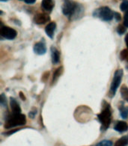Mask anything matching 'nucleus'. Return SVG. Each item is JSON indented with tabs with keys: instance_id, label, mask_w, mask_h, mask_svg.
I'll use <instances>...</instances> for the list:
<instances>
[{
	"instance_id": "nucleus-8",
	"label": "nucleus",
	"mask_w": 128,
	"mask_h": 146,
	"mask_svg": "<svg viewBox=\"0 0 128 146\" xmlns=\"http://www.w3.org/2000/svg\"><path fill=\"white\" fill-rule=\"evenodd\" d=\"M33 50H34V53H36L38 55H44L46 53V46L45 43L43 41H40L38 42L34 45L33 47Z\"/></svg>"
},
{
	"instance_id": "nucleus-3",
	"label": "nucleus",
	"mask_w": 128,
	"mask_h": 146,
	"mask_svg": "<svg viewBox=\"0 0 128 146\" xmlns=\"http://www.w3.org/2000/svg\"><path fill=\"white\" fill-rule=\"evenodd\" d=\"M79 5L75 2L74 0H64L62 5V12L64 15L69 18H72L79 11Z\"/></svg>"
},
{
	"instance_id": "nucleus-18",
	"label": "nucleus",
	"mask_w": 128,
	"mask_h": 146,
	"mask_svg": "<svg viewBox=\"0 0 128 146\" xmlns=\"http://www.w3.org/2000/svg\"><path fill=\"white\" fill-rule=\"evenodd\" d=\"M121 10L124 12H128V0H124L120 5Z\"/></svg>"
},
{
	"instance_id": "nucleus-27",
	"label": "nucleus",
	"mask_w": 128,
	"mask_h": 146,
	"mask_svg": "<svg viewBox=\"0 0 128 146\" xmlns=\"http://www.w3.org/2000/svg\"><path fill=\"white\" fill-rule=\"evenodd\" d=\"M20 98H21V99H22L23 100H26V98H25V95H23V94L22 92H20Z\"/></svg>"
},
{
	"instance_id": "nucleus-25",
	"label": "nucleus",
	"mask_w": 128,
	"mask_h": 146,
	"mask_svg": "<svg viewBox=\"0 0 128 146\" xmlns=\"http://www.w3.org/2000/svg\"><path fill=\"white\" fill-rule=\"evenodd\" d=\"M20 1H23L26 4H34V2H36V0H20Z\"/></svg>"
},
{
	"instance_id": "nucleus-21",
	"label": "nucleus",
	"mask_w": 128,
	"mask_h": 146,
	"mask_svg": "<svg viewBox=\"0 0 128 146\" xmlns=\"http://www.w3.org/2000/svg\"><path fill=\"white\" fill-rule=\"evenodd\" d=\"M128 56V50H122L121 52H120V58L122 61L126 59L127 57Z\"/></svg>"
},
{
	"instance_id": "nucleus-23",
	"label": "nucleus",
	"mask_w": 128,
	"mask_h": 146,
	"mask_svg": "<svg viewBox=\"0 0 128 146\" xmlns=\"http://www.w3.org/2000/svg\"><path fill=\"white\" fill-rule=\"evenodd\" d=\"M124 26L128 28V12H126L124 17Z\"/></svg>"
},
{
	"instance_id": "nucleus-28",
	"label": "nucleus",
	"mask_w": 128,
	"mask_h": 146,
	"mask_svg": "<svg viewBox=\"0 0 128 146\" xmlns=\"http://www.w3.org/2000/svg\"><path fill=\"white\" fill-rule=\"evenodd\" d=\"M1 2H7V1H8V0H0Z\"/></svg>"
},
{
	"instance_id": "nucleus-11",
	"label": "nucleus",
	"mask_w": 128,
	"mask_h": 146,
	"mask_svg": "<svg viewBox=\"0 0 128 146\" xmlns=\"http://www.w3.org/2000/svg\"><path fill=\"white\" fill-rule=\"evenodd\" d=\"M54 5V0H42L41 2V7L46 11H52Z\"/></svg>"
},
{
	"instance_id": "nucleus-19",
	"label": "nucleus",
	"mask_w": 128,
	"mask_h": 146,
	"mask_svg": "<svg viewBox=\"0 0 128 146\" xmlns=\"http://www.w3.org/2000/svg\"><path fill=\"white\" fill-rule=\"evenodd\" d=\"M97 146H112V142L109 140H103L99 142Z\"/></svg>"
},
{
	"instance_id": "nucleus-12",
	"label": "nucleus",
	"mask_w": 128,
	"mask_h": 146,
	"mask_svg": "<svg viewBox=\"0 0 128 146\" xmlns=\"http://www.w3.org/2000/svg\"><path fill=\"white\" fill-rule=\"evenodd\" d=\"M114 129L119 133L126 132L128 130V124L125 121H118L116 123L114 127Z\"/></svg>"
},
{
	"instance_id": "nucleus-10",
	"label": "nucleus",
	"mask_w": 128,
	"mask_h": 146,
	"mask_svg": "<svg viewBox=\"0 0 128 146\" xmlns=\"http://www.w3.org/2000/svg\"><path fill=\"white\" fill-rule=\"evenodd\" d=\"M10 106L12 113H21V108L20 104L14 98H10Z\"/></svg>"
},
{
	"instance_id": "nucleus-22",
	"label": "nucleus",
	"mask_w": 128,
	"mask_h": 146,
	"mask_svg": "<svg viewBox=\"0 0 128 146\" xmlns=\"http://www.w3.org/2000/svg\"><path fill=\"white\" fill-rule=\"evenodd\" d=\"M0 103H1V105H2V106H7L6 98H5L4 94H1V97H0Z\"/></svg>"
},
{
	"instance_id": "nucleus-26",
	"label": "nucleus",
	"mask_w": 128,
	"mask_h": 146,
	"mask_svg": "<svg viewBox=\"0 0 128 146\" xmlns=\"http://www.w3.org/2000/svg\"><path fill=\"white\" fill-rule=\"evenodd\" d=\"M124 40H125V44H126L128 48V33L125 35V38H124Z\"/></svg>"
},
{
	"instance_id": "nucleus-13",
	"label": "nucleus",
	"mask_w": 128,
	"mask_h": 146,
	"mask_svg": "<svg viewBox=\"0 0 128 146\" xmlns=\"http://www.w3.org/2000/svg\"><path fill=\"white\" fill-rule=\"evenodd\" d=\"M51 56H52V64H58L60 60V52L56 47H53V46L51 49Z\"/></svg>"
},
{
	"instance_id": "nucleus-14",
	"label": "nucleus",
	"mask_w": 128,
	"mask_h": 146,
	"mask_svg": "<svg viewBox=\"0 0 128 146\" xmlns=\"http://www.w3.org/2000/svg\"><path fill=\"white\" fill-rule=\"evenodd\" d=\"M128 145L127 136H122L121 138L118 139L114 144V146H127Z\"/></svg>"
},
{
	"instance_id": "nucleus-15",
	"label": "nucleus",
	"mask_w": 128,
	"mask_h": 146,
	"mask_svg": "<svg viewBox=\"0 0 128 146\" xmlns=\"http://www.w3.org/2000/svg\"><path fill=\"white\" fill-rule=\"evenodd\" d=\"M121 94L122 98L128 103V88L125 85L121 87Z\"/></svg>"
},
{
	"instance_id": "nucleus-24",
	"label": "nucleus",
	"mask_w": 128,
	"mask_h": 146,
	"mask_svg": "<svg viewBox=\"0 0 128 146\" xmlns=\"http://www.w3.org/2000/svg\"><path fill=\"white\" fill-rule=\"evenodd\" d=\"M114 18L116 21H120L121 20V14L118 12H114Z\"/></svg>"
},
{
	"instance_id": "nucleus-20",
	"label": "nucleus",
	"mask_w": 128,
	"mask_h": 146,
	"mask_svg": "<svg viewBox=\"0 0 128 146\" xmlns=\"http://www.w3.org/2000/svg\"><path fill=\"white\" fill-rule=\"evenodd\" d=\"M125 31H126V27L124 26H122V25H119L117 28V32H118V35H120L124 34Z\"/></svg>"
},
{
	"instance_id": "nucleus-1",
	"label": "nucleus",
	"mask_w": 128,
	"mask_h": 146,
	"mask_svg": "<svg viewBox=\"0 0 128 146\" xmlns=\"http://www.w3.org/2000/svg\"><path fill=\"white\" fill-rule=\"evenodd\" d=\"M26 123V117L22 113H12L9 115L5 123V128L11 129L16 127L23 126Z\"/></svg>"
},
{
	"instance_id": "nucleus-2",
	"label": "nucleus",
	"mask_w": 128,
	"mask_h": 146,
	"mask_svg": "<svg viewBox=\"0 0 128 146\" xmlns=\"http://www.w3.org/2000/svg\"><path fill=\"white\" fill-rule=\"evenodd\" d=\"M97 117L101 124V130L105 131L106 129H108L112 121V110L109 104H106Z\"/></svg>"
},
{
	"instance_id": "nucleus-6",
	"label": "nucleus",
	"mask_w": 128,
	"mask_h": 146,
	"mask_svg": "<svg viewBox=\"0 0 128 146\" xmlns=\"http://www.w3.org/2000/svg\"><path fill=\"white\" fill-rule=\"evenodd\" d=\"M16 30L14 29L8 27L6 26H3L0 28V35L7 40H14L17 37Z\"/></svg>"
},
{
	"instance_id": "nucleus-4",
	"label": "nucleus",
	"mask_w": 128,
	"mask_h": 146,
	"mask_svg": "<svg viewBox=\"0 0 128 146\" xmlns=\"http://www.w3.org/2000/svg\"><path fill=\"white\" fill-rule=\"evenodd\" d=\"M93 16L103 21H110L114 17V12L109 7L104 6L94 11Z\"/></svg>"
},
{
	"instance_id": "nucleus-5",
	"label": "nucleus",
	"mask_w": 128,
	"mask_h": 146,
	"mask_svg": "<svg viewBox=\"0 0 128 146\" xmlns=\"http://www.w3.org/2000/svg\"><path fill=\"white\" fill-rule=\"evenodd\" d=\"M123 75H124V72H123L122 69H118L115 73L112 81L111 82V86H110L109 95L111 98L115 95L116 92L118 90V87H119L121 82Z\"/></svg>"
},
{
	"instance_id": "nucleus-9",
	"label": "nucleus",
	"mask_w": 128,
	"mask_h": 146,
	"mask_svg": "<svg viewBox=\"0 0 128 146\" xmlns=\"http://www.w3.org/2000/svg\"><path fill=\"white\" fill-rule=\"evenodd\" d=\"M56 29V23L55 22H51L47 26L45 27V32L47 35V36L50 38L51 39L53 38V35H54L55 30Z\"/></svg>"
},
{
	"instance_id": "nucleus-7",
	"label": "nucleus",
	"mask_w": 128,
	"mask_h": 146,
	"mask_svg": "<svg viewBox=\"0 0 128 146\" xmlns=\"http://www.w3.org/2000/svg\"><path fill=\"white\" fill-rule=\"evenodd\" d=\"M50 20V17L48 14H36L34 17V22L38 25H43L45 24L46 23H48Z\"/></svg>"
},
{
	"instance_id": "nucleus-16",
	"label": "nucleus",
	"mask_w": 128,
	"mask_h": 146,
	"mask_svg": "<svg viewBox=\"0 0 128 146\" xmlns=\"http://www.w3.org/2000/svg\"><path fill=\"white\" fill-rule=\"evenodd\" d=\"M121 112V116L122 118L127 119L128 118V107L127 106H122L119 108Z\"/></svg>"
},
{
	"instance_id": "nucleus-17",
	"label": "nucleus",
	"mask_w": 128,
	"mask_h": 146,
	"mask_svg": "<svg viewBox=\"0 0 128 146\" xmlns=\"http://www.w3.org/2000/svg\"><path fill=\"white\" fill-rule=\"evenodd\" d=\"M62 71V67H60L58 68V69H56V71L54 72V74H53V76H52V84H53L54 82H56V81L58 79L59 76L61 75Z\"/></svg>"
}]
</instances>
